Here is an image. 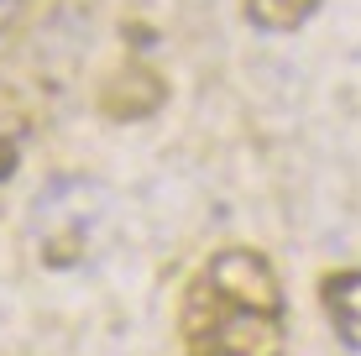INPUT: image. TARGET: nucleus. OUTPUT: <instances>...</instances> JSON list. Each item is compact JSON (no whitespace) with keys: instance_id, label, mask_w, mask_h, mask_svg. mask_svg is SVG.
Instances as JSON below:
<instances>
[{"instance_id":"nucleus-1","label":"nucleus","mask_w":361,"mask_h":356,"mask_svg":"<svg viewBox=\"0 0 361 356\" xmlns=\"http://www.w3.org/2000/svg\"><path fill=\"white\" fill-rule=\"evenodd\" d=\"M178 336L183 356H283L288 299L272 257L257 247H220L183 283Z\"/></svg>"},{"instance_id":"nucleus-2","label":"nucleus","mask_w":361,"mask_h":356,"mask_svg":"<svg viewBox=\"0 0 361 356\" xmlns=\"http://www.w3.org/2000/svg\"><path fill=\"white\" fill-rule=\"evenodd\" d=\"M163 100H168V84H163V73L147 68V63H121L116 73H105V84L94 94L105 121H142Z\"/></svg>"},{"instance_id":"nucleus-3","label":"nucleus","mask_w":361,"mask_h":356,"mask_svg":"<svg viewBox=\"0 0 361 356\" xmlns=\"http://www.w3.org/2000/svg\"><path fill=\"white\" fill-rule=\"evenodd\" d=\"M319 309L335 336L351 351H361V267H335L319 278Z\"/></svg>"},{"instance_id":"nucleus-4","label":"nucleus","mask_w":361,"mask_h":356,"mask_svg":"<svg viewBox=\"0 0 361 356\" xmlns=\"http://www.w3.org/2000/svg\"><path fill=\"white\" fill-rule=\"evenodd\" d=\"M241 11L262 32H293L319 11V0H241Z\"/></svg>"},{"instance_id":"nucleus-5","label":"nucleus","mask_w":361,"mask_h":356,"mask_svg":"<svg viewBox=\"0 0 361 356\" xmlns=\"http://www.w3.org/2000/svg\"><path fill=\"white\" fill-rule=\"evenodd\" d=\"M11 168H16V137H11V131L0 126V178H6Z\"/></svg>"}]
</instances>
